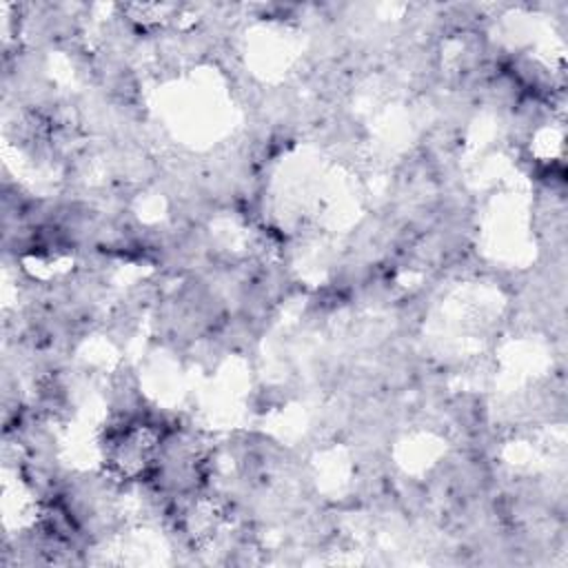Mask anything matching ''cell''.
Wrapping results in <instances>:
<instances>
[{
  "instance_id": "6da1fadb",
  "label": "cell",
  "mask_w": 568,
  "mask_h": 568,
  "mask_svg": "<svg viewBox=\"0 0 568 568\" xmlns=\"http://www.w3.org/2000/svg\"><path fill=\"white\" fill-rule=\"evenodd\" d=\"M162 428L144 419H124L104 437V464L120 481H144L162 466Z\"/></svg>"
}]
</instances>
